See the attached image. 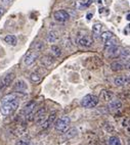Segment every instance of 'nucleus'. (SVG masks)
<instances>
[{"label":"nucleus","instance_id":"423d86ee","mask_svg":"<svg viewBox=\"0 0 130 145\" xmlns=\"http://www.w3.org/2000/svg\"><path fill=\"white\" fill-rule=\"evenodd\" d=\"M53 18L58 23H65L70 18V14L68 13V11L60 9V10H56L53 13Z\"/></svg>","mask_w":130,"mask_h":145},{"label":"nucleus","instance_id":"f3484780","mask_svg":"<svg viewBox=\"0 0 130 145\" xmlns=\"http://www.w3.org/2000/svg\"><path fill=\"white\" fill-rule=\"evenodd\" d=\"M42 65L44 67H51L53 63H54V56H51V55H45L41 58Z\"/></svg>","mask_w":130,"mask_h":145},{"label":"nucleus","instance_id":"c9c22d12","mask_svg":"<svg viewBox=\"0 0 130 145\" xmlns=\"http://www.w3.org/2000/svg\"><path fill=\"white\" fill-rule=\"evenodd\" d=\"M91 16H92V14H91V13H89V14H87V20H90Z\"/></svg>","mask_w":130,"mask_h":145},{"label":"nucleus","instance_id":"cd10ccee","mask_svg":"<svg viewBox=\"0 0 130 145\" xmlns=\"http://www.w3.org/2000/svg\"><path fill=\"white\" fill-rule=\"evenodd\" d=\"M30 79H31V81L33 82V83H38V82H40L41 81V75H40L39 72H32L31 76H30Z\"/></svg>","mask_w":130,"mask_h":145},{"label":"nucleus","instance_id":"4be33fe9","mask_svg":"<svg viewBox=\"0 0 130 145\" xmlns=\"http://www.w3.org/2000/svg\"><path fill=\"white\" fill-rule=\"evenodd\" d=\"M120 58L123 61L127 62L130 60V50L129 49H122L121 50V53H120Z\"/></svg>","mask_w":130,"mask_h":145},{"label":"nucleus","instance_id":"ddd939ff","mask_svg":"<svg viewBox=\"0 0 130 145\" xmlns=\"http://www.w3.org/2000/svg\"><path fill=\"white\" fill-rule=\"evenodd\" d=\"M35 107H36V102H34V101H32V102H30L29 104H27V105L25 106L24 110H23L24 117L28 118L30 114H32L33 112H35Z\"/></svg>","mask_w":130,"mask_h":145},{"label":"nucleus","instance_id":"dca6fc26","mask_svg":"<svg viewBox=\"0 0 130 145\" xmlns=\"http://www.w3.org/2000/svg\"><path fill=\"white\" fill-rule=\"evenodd\" d=\"M113 83H114L115 86H117V87H120V86H124L128 83L127 78L125 77V76H118L116 78L114 79L113 81Z\"/></svg>","mask_w":130,"mask_h":145},{"label":"nucleus","instance_id":"39448f33","mask_svg":"<svg viewBox=\"0 0 130 145\" xmlns=\"http://www.w3.org/2000/svg\"><path fill=\"white\" fill-rule=\"evenodd\" d=\"M46 118H47L46 109H45V107H41V108L38 109L36 112H34L33 121H34L37 125H42L45 122Z\"/></svg>","mask_w":130,"mask_h":145},{"label":"nucleus","instance_id":"1a4fd4ad","mask_svg":"<svg viewBox=\"0 0 130 145\" xmlns=\"http://www.w3.org/2000/svg\"><path fill=\"white\" fill-rule=\"evenodd\" d=\"M38 57H39L38 52H36V51L29 52L28 54L26 55V57H25V63H26L27 65H32L37 59H38Z\"/></svg>","mask_w":130,"mask_h":145},{"label":"nucleus","instance_id":"7ed1b4c3","mask_svg":"<svg viewBox=\"0 0 130 145\" xmlns=\"http://www.w3.org/2000/svg\"><path fill=\"white\" fill-rule=\"evenodd\" d=\"M71 119L68 116H64V117L60 118L56 122L54 123V129L56 130L57 132L64 133L67 129H69V126H70Z\"/></svg>","mask_w":130,"mask_h":145},{"label":"nucleus","instance_id":"4468645a","mask_svg":"<svg viewBox=\"0 0 130 145\" xmlns=\"http://www.w3.org/2000/svg\"><path fill=\"white\" fill-rule=\"evenodd\" d=\"M78 135V129L77 128H70V129H67L64 132V139L68 140V139H72V138H74L75 136H77Z\"/></svg>","mask_w":130,"mask_h":145},{"label":"nucleus","instance_id":"c756f323","mask_svg":"<svg viewBox=\"0 0 130 145\" xmlns=\"http://www.w3.org/2000/svg\"><path fill=\"white\" fill-rule=\"evenodd\" d=\"M33 48L35 49V51L38 52V51H41V50L44 49V43L42 41H37L34 43L33 45Z\"/></svg>","mask_w":130,"mask_h":145},{"label":"nucleus","instance_id":"e433bc0d","mask_svg":"<svg viewBox=\"0 0 130 145\" xmlns=\"http://www.w3.org/2000/svg\"><path fill=\"white\" fill-rule=\"evenodd\" d=\"M128 123H129V124H128V125H129V127H130V121H129V122H128Z\"/></svg>","mask_w":130,"mask_h":145},{"label":"nucleus","instance_id":"4c0bfd02","mask_svg":"<svg viewBox=\"0 0 130 145\" xmlns=\"http://www.w3.org/2000/svg\"><path fill=\"white\" fill-rule=\"evenodd\" d=\"M129 145H130V141H129Z\"/></svg>","mask_w":130,"mask_h":145},{"label":"nucleus","instance_id":"f704fd0d","mask_svg":"<svg viewBox=\"0 0 130 145\" xmlns=\"http://www.w3.org/2000/svg\"><path fill=\"white\" fill-rule=\"evenodd\" d=\"M126 78H127L128 83H130V74H129V75H127V76H126Z\"/></svg>","mask_w":130,"mask_h":145},{"label":"nucleus","instance_id":"5701e85b","mask_svg":"<svg viewBox=\"0 0 130 145\" xmlns=\"http://www.w3.org/2000/svg\"><path fill=\"white\" fill-rule=\"evenodd\" d=\"M18 99V96L14 95V94H8V95L4 96L2 99H1V102L2 103H8V102H12V101L16 100Z\"/></svg>","mask_w":130,"mask_h":145},{"label":"nucleus","instance_id":"2eb2a0df","mask_svg":"<svg viewBox=\"0 0 130 145\" xmlns=\"http://www.w3.org/2000/svg\"><path fill=\"white\" fill-rule=\"evenodd\" d=\"M110 110H113V112H116V110H119L122 107V102L118 99H113L109 102V105H108Z\"/></svg>","mask_w":130,"mask_h":145},{"label":"nucleus","instance_id":"6ab92c4d","mask_svg":"<svg viewBox=\"0 0 130 145\" xmlns=\"http://www.w3.org/2000/svg\"><path fill=\"white\" fill-rule=\"evenodd\" d=\"M110 67H111V70L113 72H121L124 69V65L121 61H113L111 63V65H110Z\"/></svg>","mask_w":130,"mask_h":145},{"label":"nucleus","instance_id":"f257e3e1","mask_svg":"<svg viewBox=\"0 0 130 145\" xmlns=\"http://www.w3.org/2000/svg\"><path fill=\"white\" fill-rule=\"evenodd\" d=\"M98 102L99 99L97 96L93 95V94H87L81 100V105L85 108H93L98 104Z\"/></svg>","mask_w":130,"mask_h":145},{"label":"nucleus","instance_id":"393cba45","mask_svg":"<svg viewBox=\"0 0 130 145\" xmlns=\"http://www.w3.org/2000/svg\"><path fill=\"white\" fill-rule=\"evenodd\" d=\"M104 46H106V48H109V47L115 46V45L118 44V38H116L115 36H113L110 40H108L107 42H104Z\"/></svg>","mask_w":130,"mask_h":145},{"label":"nucleus","instance_id":"a878e982","mask_svg":"<svg viewBox=\"0 0 130 145\" xmlns=\"http://www.w3.org/2000/svg\"><path fill=\"white\" fill-rule=\"evenodd\" d=\"M113 36H114V35H113L112 32L107 31V32H104V33L100 34V39H102V41L104 43V42H107L108 40L111 39V38H112Z\"/></svg>","mask_w":130,"mask_h":145},{"label":"nucleus","instance_id":"bb28decb","mask_svg":"<svg viewBox=\"0 0 130 145\" xmlns=\"http://www.w3.org/2000/svg\"><path fill=\"white\" fill-rule=\"evenodd\" d=\"M51 52L54 57H60L62 55V49L57 45H52L51 46Z\"/></svg>","mask_w":130,"mask_h":145},{"label":"nucleus","instance_id":"f03ea898","mask_svg":"<svg viewBox=\"0 0 130 145\" xmlns=\"http://www.w3.org/2000/svg\"><path fill=\"white\" fill-rule=\"evenodd\" d=\"M18 105H20L18 99L12 101V102H8V103H2V105L0 107V112L3 116H9V114L16 112V109H18Z\"/></svg>","mask_w":130,"mask_h":145},{"label":"nucleus","instance_id":"6e6552de","mask_svg":"<svg viewBox=\"0 0 130 145\" xmlns=\"http://www.w3.org/2000/svg\"><path fill=\"white\" fill-rule=\"evenodd\" d=\"M13 78H14V75H13V74H8V75L4 76V77L0 80V92L3 91L5 88H7L8 86L12 83Z\"/></svg>","mask_w":130,"mask_h":145},{"label":"nucleus","instance_id":"b1692460","mask_svg":"<svg viewBox=\"0 0 130 145\" xmlns=\"http://www.w3.org/2000/svg\"><path fill=\"white\" fill-rule=\"evenodd\" d=\"M102 31V25L100 23H95L92 26V32H93L95 35H100Z\"/></svg>","mask_w":130,"mask_h":145},{"label":"nucleus","instance_id":"473e14b6","mask_svg":"<svg viewBox=\"0 0 130 145\" xmlns=\"http://www.w3.org/2000/svg\"><path fill=\"white\" fill-rule=\"evenodd\" d=\"M4 12H5V8L3 7V6H0V16H3Z\"/></svg>","mask_w":130,"mask_h":145},{"label":"nucleus","instance_id":"2f4dec72","mask_svg":"<svg viewBox=\"0 0 130 145\" xmlns=\"http://www.w3.org/2000/svg\"><path fill=\"white\" fill-rule=\"evenodd\" d=\"M11 0H0V2L2 3V4H5V5H8L9 3H11Z\"/></svg>","mask_w":130,"mask_h":145},{"label":"nucleus","instance_id":"72a5a7b5","mask_svg":"<svg viewBox=\"0 0 130 145\" xmlns=\"http://www.w3.org/2000/svg\"><path fill=\"white\" fill-rule=\"evenodd\" d=\"M124 67H125V69H128V70H130V60H129V61H127V62H125Z\"/></svg>","mask_w":130,"mask_h":145},{"label":"nucleus","instance_id":"20e7f679","mask_svg":"<svg viewBox=\"0 0 130 145\" xmlns=\"http://www.w3.org/2000/svg\"><path fill=\"white\" fill-rule=\"evenodd\" d=\"M76 41H77V44H78L79 46L84 47V48L91 47L92 46V44H93V39H92L89 35H87L86 33L79 34Z\"/></svg>","mask_w":130,"mask_h":145},{"label":"nucleus","instance_id":"9d476101","mask_svg":"<svg viewBox=\"0 0 130 145\" xmlns=\"http://www.w3.org/2000/svg\"><path fill=\"white\" fill-rule=\"evenodd\" d=\"M13 91L16 92H25L28 90V85L24 80H18L13 85Z\"/></svg>","mask_w":130,"mask_h":145},{"label":"nucleus","instance_id":"412c9836","mask_svg":"<svg viewBox=\"0 0 130 145\" xmlns=\"http://www.w3.org/2000/svg\"><path fill=\"white\" fill-rule=\"evenodd\" d=\"M46 40H47V42H49V43H54V42H56L57 40H58V35H57L56 32L50 31L49 33L47 34Z\"/></svg>","mask_w":130,"mask_h":145},{"label":"nucleus","instance_id":"7c9ffc66","mask_svg":"<svg viewBox=\"0 0 130 145\" xmlns=\"http://www.w3.org/2000/svg\"><path fill=\"white\" fill-rule=\"evenodd\" d=\"M30 143H31L30 138H23V139L18 140L16 145H30Z\"/></svg>","mask_w":130,"mask_h":145},{"label":"nucleus","instance_id":"f8f14e48","mask_svg":"<svg viewBox=\"0 0 130 145\" xmlns=\"http://www.w3.org/2000/svg\"><path fill=\"white\" fill-rule=\"evenodd\" d=\"M86 65L88 67H91V65H93V69H97V67H99V65H102V60L97 56L88 57V59L86 60Z\"/></svg>","mask_w":130,"mask_h":145},{"label":"nucleus","instance_id":"a211bd4d","mask_svg":"<svg viewBox=\"0 0 130 145\" xmlns=\"http://www.w3.org/2000/svg\"><path fill=\"white\" fill-rule=\"evenodd\" d=\"M4 42L11 46H16L18 44V38L14 35H6L4 37Z\"/></svg>","mask_w":130,"mask_h":145},{"label":"nucleus","instance_id":"9b49d317","mask_svg":"<svg viewBox=\"0 0 130 145\" xmlns=\"http://www.w3.org/2000/svg\"><path fill=\"white\" fill-rule=\"evenodd\" d=\"M55 118H56V112H51V114H50L49 116H48V117L46 118L45 122L41 125V126H42V129H43V130L48 129V128H49L50 126H51V124H53V123L55 122Z\"/></svg>","mask_w":130,"mask_h":145},{"label":"nucleus","instance_id":"aec40b11","mask_svg":"<svg viewBox=\"0 0 130 145\" xmlns=\"http://www.w3.org/2000/svg\"><path fill=\"white\" fill-rule=\"evenodd\" d=\"M114 96H115L114 93H112L111 91H108V90H102V94H100V97H102L104 101H108V102L113 100V99H114Z\"/></svg>","mask_w":130,"mask_h":145},{"label":"nucleus","instance_id":"c85d7f7f","mask_svg":"<svg viewBox=\"0 0 130 145\" xmlns=\"http://www.w3.org/2000/svg\"><path fill=\"white\" fill-rule=\"evenodd\" d=\"M109 144L110 145H122V143H121V140H120L119 137H117V136H112V137H110V139H109Z\"/></svg>","mask_w":130,"mask_h":145},{"label":"nucleus","instance_id":"0eeeda50","mask_svg":"<svg viewBox=\"0 0 130 145\" xmlns=\"http://www.w3.org/2000/svg\"><path fill=\"white\" fill-rule=\"evenodd\" d=\"M121 50L122 48L118 45H115V46L109 47L107 48V51H106V54L110 58H118L120 56V53H121Z\"/></svg>","mask_w":130,"mask_h":145}]
</instances>
